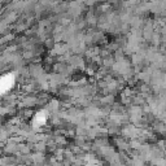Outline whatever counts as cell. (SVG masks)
<instances>
[{"label": "cell", "instance_id": "1", "mask_svg": "<svg viewBox=\"0 0 166 166\" xmlns=\"http://www.w3.org/2000/svg\"><path fill=\"white\" fill-rule=\"evenodd\" d=\"M14 83L13 75H4L3 78H0V94L7 92Z\"/></svg>", "mask_w": 166, "mask_h": 166}]
</instances>
